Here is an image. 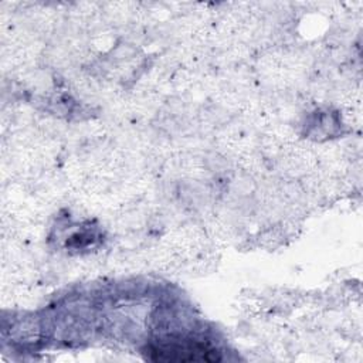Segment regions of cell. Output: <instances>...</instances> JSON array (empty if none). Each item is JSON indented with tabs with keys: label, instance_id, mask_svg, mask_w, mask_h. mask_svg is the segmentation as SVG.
<instances>
[{
	"label": "cell",
	"instance_id": "1",
	"mask_svg": "<svg viewBox=\"0 0 363 363\" xmlns=\"http://www.w3.org/2000/svg\"><path fill=\"white\" fill-rule=\"evenodd\" d=\"M146 357L155 362H216L220 360L217 350L199 343H170L152 346Z\"/></svg>",
	"mask_w": 363,
	"mask_h": 363
}]
</instances>
